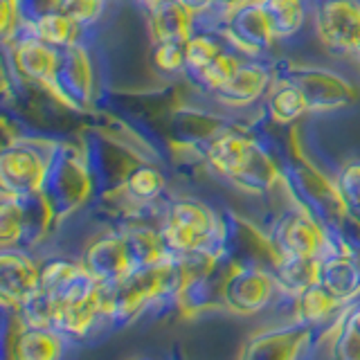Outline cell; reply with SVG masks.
<instances>
[{"label": "cell", "instance_id": "6da1fadb", "mask_svg": "<svg viewBox=\"0 0 360 360\" xmlns=\"http://www.w3.org/2000/svg\"><path fill=\"white\" fill-rule=\"evenodd\" d=\"M160 232L174 255L212 252L225 257V212L194 196H165Z\"/></svg>", "mask_w": 360, "mask_h": 360}, {"label": "cell", "instance_id": "7a4b0ae2", "mask_svg": "<svg viewBox=\"0 0 360 360\" xmlns=\"http://www.w3.org/2000/svg\"><path fill=\"white\" fill-rule=\"evenodd\" d=\"M43 194L59 219V225L77 217L95 198L93 174L82 140H59L52 153L48 178L43 183Z\"/></svg>", "mask_w": 360, "mask_h": 360}, {"label": "cell", "instance_id": "3957f363", "mask_svg": "<svg viewBox=\"0 0 360 360\" xmlns=\"http://www.w3.org/2000/svg\"><path fill=\"white\" fill-rule=\"evenodd\" d=\"M275 75L288 77L302 88L309 112L342 110L360 99V82H354L347 72L333 65L275 56Z\"/></svg>", "mask_w": 360, "mask_h": 360}, {"label": "cell", "instance_id": "277c9868", "mask_svg": "<svg viewBox=\"0 0 360 360\" xmlns=\"http://www.w3.org/2000/svg\"><path fill=\"white\" fill-rule=\"evenodd\" d=\"M56 142L59 140L34 133H16L14 138H7L0 153V194L25 196L41 191Z\"/></svg>", "mask_w": 360, "mask_h": 360}, {"label": "cell", "instance_id": "5b68a950", "mask_svg": "<svg viewBox=\"0 0 360 360\" xmlns=\"http://www.w3.org/2000/svg\"><path fill=\"white\" fill-rule=\"evenodd\" d=\"M342 320L345 313L335 322L324 326H311L295 320H284L279 324L268 326V329L252 333L245 340L239 356L257 358V360H295V358L315 356L324 342L331 349V342L338 329H340Z\"/></svg>", "mask_w": 360, "mask_h": 360}, {"label": "cell", "instance_id": "8992f818", "mask_svg": "<svg viewBox=\"0 0 360 360\" xmlns=\"http://www.w3.org/2000/svg\"><path fill=\"white\" fill-rule=\"evenodd\" d=\"M88 34L59 50V63L48 95L75 112H88L97 99V70L93 63V41Z\"/></svg>", "mask_w": 360, "mask_h": 360}, {"label": "cell", "instance_id": "52a82bcc", "mask_svg": "<svg viewBox=\"0 0 360 360\" xmlns=\"http://www.w3.org/2000/svg\"><path fill=\"white\" fill-rule=\"evenodd\" d=\"M292 297L281 292L273 270L257 264H230L223 281V309L241 315L281 311L288 318Z\"/></svg>", "mask_w": 360, "mask_h": 360}, {"label": "cell", "instance_id": "ba28073f", "mask_svg": "<svg viewBox=\"0 0 360 360\" xmlns=\"http://www.w3.org/2000/svg\"><path fill=\"white\" fill-rule=\"evenodd\" d=\"M82 144L93 174V200H112L122 196L124 180L135 165L142 162V155L131 144L108 135L106 129H88L82 135Z\"/></svg>", "mask_w": 360, "mask_h": 360}, {"label": "cell", "instance_id": "9c48e42d", "mask_svg": "<svg viewBox=\"0 0 360 360\" xmlns=\"http://www.w3.org/2000/svg\"><path fill=\"white\" fill-rule=\"evenodd\" d=\"M268 236L277 257H309L320 262L335 250H347L313 214L292 202L270 223Z\"/></svg>", "mask_w": 360, "mask_h": 360}, {"label": "cell", "instance_id": "30bf717a", "mask_svg": "<svg viewBox=\"0 0 360 360\" xmlns=\"http://www.w3.org/2000/svg\"><path fill=\"white\" fill-rule=\"evenodd\" d=\"M313 32L322 50L338 59H356L360 50V0H311Z\"/></svg>", "mask_w": 360, "mask_h": 360}, {"label": "cell", "instance_id": "8fae6325", "mask_svg": "<svg viewBox=\"0 0 360 360\" xmlns=\"http://www.w3.org/2000/svg\"><path fill=\"white\" fill-rule=\"evenodd\" d=\"M77 257L99 286H115L135 270L122 230L108 223H101L95 234H88Z\"/></svg>", "mask_w": 360, "mask_h": 360}, {"label": "cell", "instance_id": "7c38bea8", "mask_svg": "<svg viewBox=\"0 0 360 360\" xmlns=\"http://www.w3.org/2000/svg\"><path fill=\"white\" fill-rule=\"evenodd\" d=\"M275 82V59H252L243 56V61L236 68V72L228 79V84L219 88L207 99L210 104L223 110H252L262 108L270 86Z\"/></svg>", "mask_w": 360, "mask_h": 360}, {"label": "cell", "instance_id": "4fadbf2b", "mask_svg": "<svg viewBox=\"0 0 360 360\" xmlns=\"http://www.w3.org/2000/svg\"><path fill=\"white\" fill-rule=\"evenodd\" d=\"M3 52L5 65L22 84L37 86L39 90L48 93L56 72V63H59V48H52V45L41 41L25 22L14 41L3 43Z\"/></svg>", "mask_w": 360, "mask_h": 360}, {"label": "cell", "instance_id": "5bb4252c", "mask_svg": "<svg viewBox=\"0 0 360 360\" xmlns=\"http://www.w3.org/2000/svg\"><path fill=\"white\" fill-rule=\"evenodd\" d=\"M221 32L236 52L252 59H275L279 54L273 27H270L262 0H252L225 14Z\"/></svg>", "mask_w": 360, "mask_h": 360}, {"label": "cell", "instance_id": "9a60e30c", "mask_svg": "<svg viewBox=\"0 0 360 360\" xmlns=\"http://www.w3.org/2000/svg\"><path fill=\"white\" fill-rule=\"evenodd\" d=\"M41 259L27 248L0 250V304L20 307L39 288Z\"/></svg>", "mask_w": 360, "mask_h": 360}, {"label": "cell", "instance_id": "2e32d148", "mask_svg": "<svg viewBox=\"0 0 360 360\" xmlns=\"http://www.w3.org/2000/svg\"><path fill=\"white\" fill-rule=\"evenodd\" d=\"M72 345L77 342H72L54 326H34L20 322L3 356L18 360H56L63 358Z\"/></svg>", "mask_w": 360, "mask_h": 360}, {"label": "cell", "instance_id": "e0dca14e", "mask_svg": "<svg viewBox=\"0 0 360 360\" xmlns=\"http://www.w3.org/2000/svg\"><path fill=\"white\" fill-rule=\"evenodd\" d=\"M270 27H273L279 52L292 48L304 39V32L313 25L311 0H262Z\"/></svg>", "mask_w": 360, "mask_h": 360}, {"label": "cell", "instance_id": "ac0fdd59", "mask_svg": "<svg viewBox=\"0 0 360 360\" xmlns=\"http://www.w3.org/2000/svg\"><path fill=\"white\" fill-rule=\"evenodd\" d=\"M144 11L151 41L187 43L198 30V16L180 0H158V3L144 7Z\"/></svg>", "mask_w": 360, "mask_h": 360}, {"label": "cell", "instance_id": "d6986e66", "mask_svg": "<svg viewBox=\"0 0 360 360\" xmlns=\"http://www.w3.org/2000/svg\"><path fill=\"white\" fill-rule=\"evenodd\" d=\"M318 284L347 304L360 300V250H335L320 259Z\"/></svg>", "mask_w": 360, "mask_h": 360}, {"label": "cell", "instance_id": "ffe728a7", "mask_svg": "<svg viewBox=\"0 0 360 360\" xmlns=\"http://www.w3.org/2000/svg\"><path fill=\"white\" fill-rule=\"evenodd\" d=\"M262 108L266 122L281 129H290L292 124H297L309 112L302 88L281 75H275V82L270 86Z\"/></svg>", "mask_w": 360, "mask_h": 360}, {"label": "cell", "instance_id": "44dd1931", "mask_svg": "<svg viewBox=\"0 0 360 360\" xmlns=\"http://www.w3.org/2000/svg\"><path fill=\"white\" fill-rule=\"evenodd\" d=\"M347 307H349L347 302L335 297L322 284H313L292 297L288 320L311 324V326H324L340 318Z\"/></svg>", "mask_w": 360, "mask_h": 360}, {"label": "cell", "instance_id": "7402d4cb", "mask_svg": "<svg viewBox=\"0 0 360 360\" xmlns=\"http://www.w3.org/2000/svg\"><path fill=\"white\" fill-rule=\"evenodd\" d=\"M167 196V176L155 162H138L124 180L122 198L129 205H158Z\"/></svg>", "mask_w": 360, "mask_h": 360}, {"label": "cell", "instance_id": "603a6c76", "mask_svg": "<svg viewBox=\"0 0 360 360\" xmlns=\"http://www.w3.org/2000/svg\"><path fill=\"white\" fill-rule=\"evenodd\" d=\"M228 48H232V45L225 41L221 30L198 25L194 37L185 43V75H183V79L187 82V79L196 77L202 68L210 65L223 50H228Z\"/></svg>", "mask_w": 360, "mask_h": 360}, {"label": "cell", "instance_id": "cb8c5ba5", "mask_svg": "<svg viewBox=\"0 0 360 360\" xmlns=\"http://www.w3.org/2000/svg\"><path fill=\"white\" fill-rule=\"evenodd\" d=\"M273 275L286 297H295L297 292L318 284L320 262L309 257H277Z\"/></svg>", "mask_w": 360, "mask_h": 360}, {"label": "cell", "instance_id": "d4e9b609", "mask_svg": "<svg viewBox=\"0 0 360 360\" xmlns=\"http://www.w3.org/2000/svg\"><path fill=\"white\" fill-rule=\"evenodd\" d=\"M241 61H243V54L236 52L234 48H228V50H223L210 65L202 68L196 77L187 79V84L191 90H194V95L212 97L219 88L228 84V79L236 72V68H239Z\"/></svg>", "mask_w": 360, "mask_h": 360}, {"label": "cell", "instance_id": "484cf974", "mask_svg": "<svg viewBox=\"0 0 360 360\" xmlns=\"http://www.w3.org/2000/svg\"><path fill=\"white\" fill-rule=\"evenodd\" d=\"M27 25L41 41L52 45V48H59V50L84 37V32L79 30L61 9L45 11V14H41L37 20L27 22Z\"/></svg>", "mask_w": 360, "mask_h": 360}, {"label": "cell", "instance_id": "4316f807", "mask_svg": "<svg viewBox=\"0 0 360 360\" xmlns=\"http://www.w3.org/2000/svg\"><path fill=\"white\" fill-rule=\"evenodd\" d=\"M112 0H59V7L63 14L70 18L75 25L88 34H97L99 25L108 18Z\"/></svg>", "mask_w": 360, "mask_h": 360}, {"label": "cell", "instance_id": "83f0119b", "mask_svg": "<svg viewBox=\"0 0 360 360\" xmlns=\"http://www.w3.org/2000/svg\"><path fill=\"white\" fill-rule=\"evenodd\" d=\"M329 356L345 360H360V300L352 302L345 311V320L338 329Z\"/></svg>", "mask_w": 360, "mask_h": 360}, {"label": "cell", "instance_id": "f1b7e54d", "mask_svg": "<svg viewBox=\"0 0 360 360\" xmlns=\"http://www.w3.org/2000/svg\"><path fill=\"white\" fill-rule=\"evenodd\" d=\"M149 63L162 79H180L185 75V43L151 41Z\"/></svg>", "mask_w": 360, "mask_h": 360}, {"label": "cell", "instance_id": "f546056e", "mask_svg": "<svg viewBox=\"0 0 360 360\" xmlns=\"http://www.w3.org/2000/svg\"><path fill=\"white\" fill-rule=\"evenodd\" d=\"M333 180L347 214L360 221V158H352V160L342 162L333 174Z\"/></svg>", "mask_w": 360, "mask_h": 360}, {"label": "cell", "instance_id": "4dcf8cb0", "mask_svg": "<svg viewBox=\"0 0 360 360\" xmlns=\"http://www.w3.org/2000/svg\"><path fill=\"white\" fill-rule=\"evenodd\" d=\"M22 217L18 198L0 194V248H20Z\"/></svg>", "mask_w": 360, "mask_h": 360}, {"label": "cell", "instance_id": "1f68e13d", "mask_svg": "<svg viewBox=\"0 0 360 360\" xmlns=\"http://www.w3.org/2000/svg\"><path fill=\"white\" fill-rule=\"evenodd\" d=\"M189 11H194L196 16H207L212 11H217V0H180Z\"/></svg>", "mask_w": 360, "mask_h": 360}, {"label": "cell", "instance_id": "d6a6232c", "mask_svg": "<svg viewBox=\"0 0 360 360\" xmlns=\"http://www.w3.org/2000/svg\"><path fill=\"white\" fill-rule=\"evenodd\" d=\"M248 3H252V0H217V11H212V14H228V11L236 9V7H243Z\"/></svg>", "mask_w": 360, "mask_h": 360}, {"label": "cell", "instance_id": "836d02e7", "mask_svg": "<svg viewBox=\"0 0 360 360\" xmlns=\"http://www.w3.org/2000/svg\"><path fill=\"white\" fill-rule=\"evenodd\" d=\"M354 61H356V65H358V72H360V50L356 52V59H354Z\"/></svg>", "mask_w": 360, "mask_h": 360}]
</instances>
